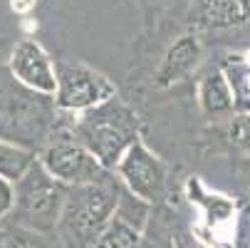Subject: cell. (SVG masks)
Listing matches in <instances>:
<instances>
[{
	"label": "cell",
	"instance_id": "15",
	"mask_svg": "<svg viewBox=\"0 0 250 248\" xmlns=\"http://www.w3.org/2000/svg\"><path fill=\"white\" fill-rule=\"evenodd\" d=\"M216 134H218V139L228 149L250 157V112L230 117L223 127L216 129Z\"/></svg>",
	"mask_w": 250,
	"mask_h": 248
},
{
	"label": "cell",
	"instance_id": "13",
	"mask_svg": "<svg viewBox=\"0 0 250 248\" xmlns=\"http://www.w3.org/2000/svg\"><path fill=\"white\" fill-rule=\"evenodd\" d=\"M40 154H35L20 144L0 139V179H5L8 184L20 181L22 176L30 171V166L38 161Z\"/></svg>",
	"mask_w": 250,
	"mask_h": 248
},
{
	"label": "cell",
	"instance_id": "19",
	"mask_svg": "<svg viewBox=\"0 0 250 248\" xmlns=\"http://www.w3.org/2000/svg\"><path fill=\"white\" fill-rule=\"evenodd\" d=\"M0 248H3V231H0Z\"/></svg>",
	"mask_w": 250,
	"mask_h": 248
},
{
	"label": "cell",
	"instance_id": "3",
	"mask_svg": "<svg viewBox=\"0 0 250 248\" xmlns=\"http://www.w3.org/2000/svg\"><path fill=\"white\" fill-rule=\"evenodd\" d=\"M139 114L122 97H112L69 119V136L87 147L104 169L117 171L124 154L139 141Z\"/></svg>",
	"mask_w": 250,
	"mask_h": 248
},
{
	"label": "cell",
	"instance_id": "9",
	"mask_svg": "<svg viewBox=\"0 0 250 248\" xmlns=\"http://www.w3.org/2000/svg\"><path fill=\"white\" fill-rule=\"evenodd\" d=\"M193 32H226L250 25V0H191Z\"/></svg>",
	"mask_w": 250,
	"mask_h": 248
},
{
	"label": "cell",
	"instance_id": "14",
	"mask_svg": "<svg viewBox=\"0 0 250 248\" xmlns=\"http://www.w3.org/2000/svg\"><path fill=\"white\" fill-rule=\"evenodd\" d=\"M3 248H64L55 233H38L20 226H3Z\"/></svg>",
	"mask_w": 250,
	"mask_h": 248
},
{
	"label": "cell",
	"instance_id": "17",
	"mask_svg": "<svg viewBox=\"0 0 250 248\" xmlns=\"http://www.w3.org/2000/svg\"><path fill=\"white\" fill-rule=\"evenodd\" d=\"M13 211V184L0 179V226H3Z\"/></svg>",
	"mask_w": 250,
	"mask_h": 248
},
{
	"label": "cell",
	"instance_id": "11",
	"mask_svg": "<svg viewBox=\"0 0 250 248\" xmlns=\"http://www.w3.org/2000/svg\"><path fill=\"white\" fill-rule=\"evenodd\" d=\"M198 104L201 112L210 119H221L233 114L235 110V90L221 65L208 67L198 80Z\"/></svg>",
	"mask_w": 250,
	"mask_h": 248
},
{
	"label": "cell",
	"instance_id": "10",
	"mask_svg": "<svg viewBox=\"0 0 250 248\" xmlns=\"http://www.w3.org/2000/svg\"><path fill=\"white\" fill-rule=\"evenodd\" d=\"M201 55H203V47L198 40V32H184L181 38H176L166 47L156 72H154V85L166 90V87H173L181 80H186L198 67Z\"/></svg>",
	"mask_w": 250,
	"mask_h": 248
},
{
	"label": "cell",
	"instance_id": "7",
	"mask_svg": "<svg viewBox=\"0 0 250 248\" xmlns=\"http://www.w3.org/2000/svg\"><path fill=\"white\" fill-rule=\"evenodd\" d=\"M114 174L122 179L124 189H129L134 196L146 201L149 206H159L166 201V194H168L166 164L141 139L124 154Z\"/></svg>",
	"mask_w": 250,
	"mask_h": 248
},
{
	"label": "cell",
	"instance_id": "5",
	"mask_svg": "<svg viewBox=\"0 0 250 248\" xmlns=\"http://www.w3.org/2000/svg\"><path fill=\"white\" fill-rule=\"evenodd\" d=\"M117 97V85L102 75L99 69L80 62V60H62L57 62V107L62 112L82 114L97 104Z\"/></svg>",
	"mask_w": 250,
	"mask_h": 248
},
{
	"label": "cell",
	"instance_id": "4",
	"mask_svg": "<svg viewBox=\"0 0 250 248\" xmlns=\"http://www.w3.org/2000/svg\"><path fill=\"white\" fill-rule=\"evenodd\" d=\"M67 194L69 186L57 181L38 157L30 171L20 181L13 184V211L3 226H20L38 233H55Z\"/></svg>",
	"mask_w": 250,
	"mask_h": 248
},
{
	"label": "cell",
	"instance_id": "18",
	"mask_svg": "<svg viewBox=\"0 0 250 248\" xmlns=\"http://www.w3.org/2000/svg\"><path fill=\"white\" fill-rule=\"evenodd\" d=\"M240 184H243V189L248 194L245 201H250V157H245V161L240 164Z\"/></svg>",
	"mask_w": 250,
	"mask_h": 248
},
{
	"label": "cell",
	"instance_id": "16",
	"mask_svg": "<svg viewBox=\"0 0 250 248\" xmlns=\"http://www.w3.org/2000/svg\"><path fill=\"white\" fill-rule=\"evenodd\" d=\"M230 248H250V201H240L233 221V241Z\"/></svg>",
	"mask_w": 250,
	"mask_h": 248
},
{
	"label": "cell",
	"instance_id": "6",
	"mask_svg": "<svg viewBox=\"0 0 250 248\" xmlns=\"http://www.w3.org/2000/svg\"><path fill=\"white\" fill-rule=\"evenodd\" d=\"M40 161L57 181H62L69 189L92 184V181L102 179L104 174H109V169H104L99 164V159L87 147H82L77 139L69 136V132H62L60 136H55L50 141L40 152Z\"/></svg>",
	"mask_w": 250,
	"mask_h": 248
},
{
	"label": "cell",
	"instance_id": "1",
	"mask_svg": "<svg viewBox=\"0 0 250 248\" xmlns=\"http://www.w3.org/2000/svg\"><path fill=\"white\" fill-rule=\"evenodd\" d=\"M64 114L55 94L22 85L8 65H0V139L40 154L55 136L67 132L69 119Z\"/></svg>",
	"mask_w": 250,
	"mask_h": 248
},
{
	"label": "cell",
	"instance_id": "12",
	"mask_svg": "<svg viewBox=\"0 0 250 248\" xmlns=\"http://www.w3.org/2000/svg\"><path fill=\"white\" fill-rule=\"evenodd\" d=\"M186 196H188L191 203L201 206L206 233L213 231V228H218V226H223V224H228V221H235V214H238L235 201L228 199V196H221V194H208L196 176L186 181ZM206 233H203V238H201L203 243H206V238H208Z\"/></svg>",
	"mask_w": 250,
	"mask_h": 248
},
{
	"label": "cell",
	"instance_id": "8",
	"mask_svg": "<svg viewBox=\"0 0 250 248\" xmlns=\"http://www.w3.org/2000/svg\"><path fill=\"white\" fill-rule=\"evenodd\" d=\"M8 67L22 85L45 94L57 92V62H52V57L38 40L22 38L13 47Z\"/></svg>",
	"mask_w": 250,
	"mask_h": 248
},
{
	"label": "cell",
	"instance_id": "2",
	"mask_svg": "<svg viewBox=\"0 0 250 248\" xmlns=\"http://www.w3.org/2000/svg\"><path fill=\"white\" fill-rule=\"evenodd\" d=\"M122 191L124 184L114 171L92 184L69 189L55 231L60 243L64 248H94L117 214Z\"/></svg>",
	"mask_w": 250,
	"mask_h": 248
}]
</instances>
